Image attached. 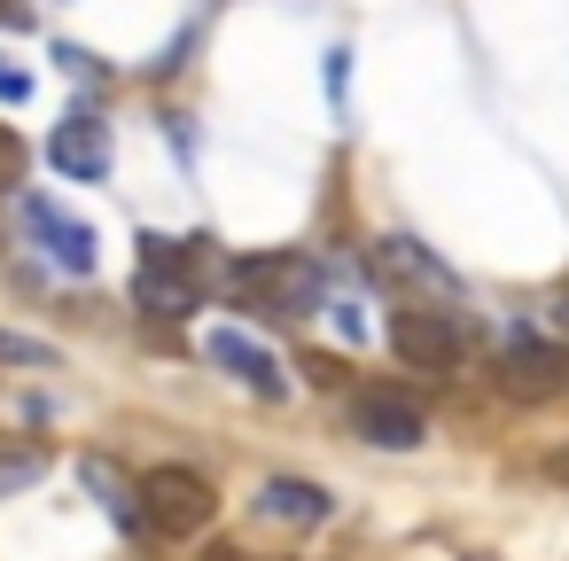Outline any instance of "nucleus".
Wrapping results in <instances>:
<instances>
[{"label":"nucleus","mask_w":569,"mask_h":561,"mask_svg":"<svg viewBox=\"0 0 569 561\" xmlns=\"http://www.w3.org/2000/svg\"><path fill=\"white\" fill-rule=\"evenodd\" d=\"M227 297H242V304H258V312H273V320H305V312H320V297H328V273L312 266V258H297V250H258V258H227Z\"/></svg>","instance_id":"1"},{"label":"nucleus","mask_w":569,"mask_h":561,"mask_svg":"<svg viewBox=\"0 0 569 561\" xmlns=\"http://www.w3.org/2000/svg\"><path fill=\"white\" fill-rule=\"evenodd\" d=\"M211 289V242H164V234H141V273H133V297L149 320H188Z\"/></svg>","instance_id":"2"},{"label":"nucleus","mask_w":569,"mask_h":561,"mask_svg":"<svg viewBox=\"0 0 569 561\" xmlns=\"http://www.w3.org/2000/svg\"><path fill=\"white\" fill-rule=\"evenodd\" d=\"M211 514H219V491H211V475L203 468H149L141 475V522H149V538H196V530H211Z\"/></svg>","instance_id":"3"},{"label":"nucleus","mask_w":569,"mask_h":561,"mask_svg":"<svg viewBox=\"0 0 569 561\" xmlns=\"http://www.w3.org/2000/svg\"><path fill=\"white\" fill-rule=\"evenodd\" d=\"M390 351L413 374H452L468 359V320L437 312V304H406V312H390Z\"/></svg>","instance_id":"4"},{"label":"nucleus","mask_w":569,"mask_h":561,"mask_svg":"<svg viewBox=\"0 0 569 561\" xmlns=\"http://www.w3.org/2000/svg\"><path fill=\"white\" fill-rule=\"evenodd\" d=\"M351 437H367L375 452H421V444H429V413H421L413 390L375 382V390L351 398Z\"/></svg>","instance_id":"5"},{"label":"nucleus","mask_w":569,"mask_h":561,"mask_svg":"<svg viewBox=\"0 0 569 561\" xmlns=\"http://www.w3.org/2000/svg\"><path fill=\"white\" fill-rule=\"evenodd\" d=\"M499 390L507 398H561L569 390V343H546V335H507L499 343Z\"/></svg>","instance_id":"6"},{"label":"nucleus","mask_w":569,"mask_h":561,"mask_svg":"<svg viewBox=\"0 0 569 561\" xmlns=\"http://www.w3.org/2000/svg\"><path fill=\"white\" fill-rule=\"evenodd\" d=\"M203 351H211V367H227L250 398H266V405H273V398H289V374H281V359H273L258 335H242V328H211V343H203Z\"/></svg>","instance_id":"7"},{"label":"nucleus","mask_w":569,"mask_h":561,"mask_svg":"<svg viewBox=\"0 0 569 561\" xmlns=\"http://www.w3.org/2000/svg\"><path fill=\"white\" fill-rule=\"evenodd\" d=\"M48 164L63 180H110V126L94 110H71L56 133H48Z\"/></svg>","instance_id":"8"},{"label":"nucleus","mask_w":569,"mask_h":561,"mask_svg":"<svg viewBox=\"0 0 569 561\" xmlns=\"http://www.w3.org/2000/svg\"><path fill=\"white\" fill-rule=\"evenodd\" d=\"M24 234L63 266V273H94V227L87 219H71L63 203H40V196H24Z\"/></svg>","instance_id":"9"},{"label":"nucleus","mask_w":569,"mask_h":561,"mask_svg":"<svg viewBox=\"0 0 569 561\" xmlns=\"http://www.w3.org/2000/svg\"><path fill=\"white\" fill-rule=\"evenodd\" d=\"M375 281H390V289H429V297H460V273H452L445 258H429L413 234H382V242H375Z\"/></svg>","instance_id":"10"},{"label":"nucleus","mask_w":569,"mask_h":561,"mask_svg":"<svg viewBox=\"0 0 569 561\" xmlns=\"http://www.w3.org/2000/svg\"><path fill=\"white\" fill-rule=\"evenodd\" d=\"M258 514H266V522H297V530H312V522L336 514V499H328L320 483H305V475H266V483H258Z\"/></svg>","instance_id":"11"},{"label":"nucleus","mask_w":569,"mask_h":561,"mask_svg":"<svg viewBox=\"0 0 569 561\" xmlns=\"http://www.w3.org/2000/svg\"><path fill=\"white\" fill-rule=\"evenodd\" d=\"M79 475H87V491L102 499V514H118L133 538H149V522H141V483H133L126 468H110V460L94 452V460H79Z\"/></svg>","instance_id":"12"},{"label":"nucleus","mask_w":569,"mask_h":561,"mask_svg":"<svg viewBox=\"0 0 569 561\" xmlns=\"http://www.w3.org/2000/svg\"><path fill=\"white\" fill-rule=\"evenodd\" d=\"M40 475H48V452L40 444H0V499L24 491V483H40Z\"/></svg>","instance_id":"13"},{"label":"nucleus","mask_w":569,"mask_h":561,"mask_svg":"<svg viewBox=\"0 0 569 561\" xmlns=\"http://www.w3.org/2000/svg\"><path fill=\"white\" fill-rule=\"evenodd\" d=\"M0 367H56V343H40V335H17V328H0Z\"/></svg>","instance_id":"14"},{"label":"nucleus","mask_w":569,"mask_h":561,"mask_svg":"<svg viewBox=\"0 0 569 561\" xmlns=\"http://www.w3.org/2000/svg\"><path fill=\"white\" fill-rule=\"evenodd\" d=\"M24 164H32V149H24L9 126H0V196H17V188H24Z\"/></svg>","instance_id":"15"},{"label":"nucleus","mask_w":569,"mask_h":561,"mask_svg":"<svg viewBox=\"0 0 569 561\" xmlns=\"http://www.w3.org/2000/svg\"><path fill=\"white\" fill-rule=\"evenodd\" d=\"M32 94V71H17L9 56H0V110H9V102H24Z\"/></svg>","instance_id":"16"},{"label":"nucleus","mask_w":569,"mask_h":561,"mask_svg":"<svg viewBox=\"0 0 569 561\" xmlns=\"http://www.w3.org/2000/svg\"><path fill=\"white\" fill-rule=\"evenodd\" d=\"M305 374H312V382H343V359H328V351H320V359H305Z\"/></svg>","instance_id":"17"},{"label":"nucleus","mask_w":569,"mask_h":561,"mask_svg":"<svg viewBox=\"0 0 569 561\" xmlns=\"http://www.w3.org/2000/svg\"><path fill=\"white\" fill-rule=\"evenodd\" d=\"M546 483H561V491H569V444H553V452H546Z\"/></svg>","instance_id":"18"},{"label":"nucleus","mask_w":569,"mask_h":561,"mask_svg":"<svg viewBox=\"0 0 569 561\" xmlns=\"http://www.w3.org/2000/svg\"><path fill=\"white\" fill-rule=\"evenodd\" d=\"M0 24H9V32H24V24H32V9H24V0H0Z\"/></svg>","instance_id":"19"},{"label":"nucleus","mask_w":569,"mask_h":561,"mask_svg":"<svg viewBox=\"0 0 569 561\" xmlns=\"http://www.w3.org/2000/svg\"><path fill=\"white\" fill-rule=\"evenodd\" d=\"M203 561H258V553H242V545H211Z\"/></svg>","instance_id":"20"},{"label":"nucleus","mask_w":569,"mask_h":561,"mask_svg":"<svg viewBox=\"0 0 569 561\" xmlns=\"http://www.w3.org/2000/svg\"><path fill=\"white\" fill-rule=\"evenodd\" d=\"M553 320H561V328H569V289H561V304H553Z\"/></svg>","instance_id":"21"}]
</instances>
